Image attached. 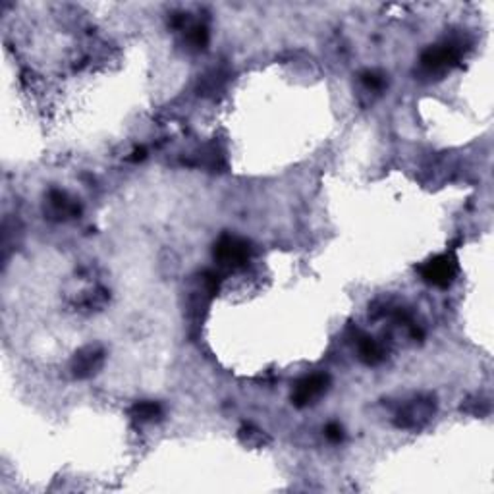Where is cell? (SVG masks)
I'll return each instance as SVG.
<instances>
[{"label": "cell", "instance_id": "obj_10", "mask_svg": "<svg viewBox=\"0 0 494 494\" xmlns=\"http://www.w3.org/2000/svg\"><path fill=\"white\" fill-rule=\"evenodd\" d=\"M239 441H241V444L249 446V448H263V446H266L271 442V438H269V434L265 431L257 429L255 425L247 423L239 429Z\"/></svg>", "mask_w": 494, "mask_h": 494}, {"label": "cell", "instance_id": "obj_14", "mask_svg": "<svg viewBox=\"0 0 494 494\" xmlns=\"http://www.w3.org/2000/svg\"><path fill=\"white\" fill-rule=\"evenodd\" d=\"M143 159H145V149H143V147L133 151L132 157H130V160H132V162H137V160H143Z\"/></svg>", "mask_w": 494, "mask_h": 494}, {"label": "cell", "instance_id": "obj_2", "mask_svg": "<svg viewBox=\"0 0 494 494\" xmlns=\"http://www.w3.org/2000/svg\"><path fill=\"white\" fill-rule=\"evenodd\" d=\"M419 273L427 284L436 286V288H448L458 274V261H456L454 253L448 251L438 257H432L431 261H427L419 269Z\"/></svg>", "mask_w": 494, "mask_h": 494}, {"label": "cell", "instance_id": "obj_1", "mask_svg": "<svg viewBox=\"0 0 494 494\" xmlns=\"http://www.w3.org/2000/svg\"><path fill=\"white\" fill-rule=\"evenodd\" d=\"M251 255H253V247L249 246V241L236 236H222L219 244L214 246V259L219 261V265L232 271L246 266Z\"/></svg>", "mask_w": 494, "mask_h": 494}, {"label": "cell", "instance_id": "obj_7", "mask_svg": "<svg viewBox=\"0 0 494 494\" xmlns=\"http://www.w3.org/2000/svg\"><path fill=\"white\" fill-rule=\"evenodd\" d=\"M49 212L56 219H66V216H76L80 212V207L71 201L64 191L54 189L49 194Z\"/></svg>", "mask_w": 494, "mask_h": 494}, {"label": "cell", "instance_id": "obj_11", "mask_svg": "<svg viewBox=\"0 0 494 494\" xmlns=\"http://www.w3.org/2000/svg\"><path fill=\"white\" fill-rule=\"evenodd\" d=\"M207 41H209V33H207V29L203 26H195L194 29H189L187 43L191 44L194 49H203Z\"/></svg>", "mask_w": 494, "mask_h": 494}, {"label": "cell", "instance_id": "obj_3", "mask_svg": "<svg viewBox=\"0 0 494 494\" xmlns=\"http://www.w3.org/2000/svg\"><path fill=\"white\" fill-rule=\"evenodd\" d=\"M328 384H330V377L325 373H315V375L303 377L291 392V400L298 407L309 406L327 392Z\"/></svg>", "mask_w": 494, "mask_h": 494}, {"label": "cell", "instance_id": "obj_8", "mask_svg": "<svg viewBox=\"0 0 494 494\" xmlns=\"http://www.w3.org/2000/svg\"><path fill=\"white\" fill-rule=\"evenodd\" d=\"M359 355H361V359L367 365H377V363L384 359V348L375 338L361 336V340H359Z\"/></svg>", "mask_w": 494, "mask_h": 494}, {"label": "cell", "instance_id": "obj_4", "mask_svg": "<svg viewBox=\"0 0 494 494\" xmlns=\"http://www.w3.org/2000/svg\"><path fill=\"white\" fill-rule=\"evenodd\" d=\"M105 363V352L99 346H85L71 359V373L76 379H89L97 375Z\"/></svg>", "mask_w": 494, "mask_h": 494}, {"label": "cell", "instance_id": "obj_6", "mask_svg": "<svg viewBox=\"0 0 494 494\" xmlns=\"http://www.w3.org/2000/svg\"><path fill=\"white\" fill-rule=\"evenodd\" d=\"M434 414V404L431 400H415L398 414L396 425L402 429H417L423 427Z\"/></svg>", "mask_w": 494, "mask_h": 494}, {"label": "cell", "instance_id": "obj_12", "mask_svg": "<svg viewBox=\"0 0 494 494\" xmlns=\"http://www.w3.org/2000/svg\"><path fill=\"white\" fill-rule=\"evenodd\" d=\"M363 81L367 83V87L375 89V91L384 87V80L380 78L379 74H375V71H365V74H363Z\"/></svg>", "mask_w": 494, "mask_h": 494}, {"label": "cell", "instance_id": "obj_9", "mask_svg": "<svg viewBox=\"0 0 494 494\" xmlns=\"http://www.w3.org/2000/svg\"><path fill=\"white\" fill-rule=\"evenodd\" d=\"M130 414L135 421L139 423H149V421H157L162 417V407L157 402H137L135 406L130 409Z\"/></svg>", "mask_w": 494, "mask_h": 494}, {"label": "cell", "instance_id": "obj_13", "mask_svg": "<svg viewBox=\"0 0 494 494\" xmlns=\"http://www.w3.org/2000/svg\"><path fill=\"white\" fill-rule=\"evenodd\" d=\"M325 434H327V438L330 442H342V438H344V431H342V427L336 423H330L325 429Z\"/></svg>", "mask_w": 494, "mask_h": 494}, {"label": "cell", "instance_id": "obj_5", "mask_svg": "<svg viewBox=\"0 0 494 494\" xmlns=\"http://www.w3.org/2000/svg\"><path fill=\"white\" fill-rule=\"evenodd\" d=\"M459 51L454 44H442V46H432L425 51L421 56V66L427 71H444L458 66Z\"/></svg>", "mask_w": 494, "mask_h": 494}]
</instances>
